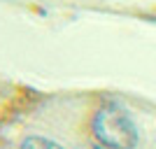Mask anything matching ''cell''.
Segmentation results:
<instances>
[{"label":"cell","instance_id":"cell-3","mask_svg":"<svg viewBox=\"0 0 156 149\" xmlns=\"http://www.w3.org/2000/svg\"><path fill=\"white\" fill-rule=\"evenodd\" d=\"M154 21H156V16H154Z\"/></svg>","mask_w":156,"mask_h":149},{"label":"cell","instance_id":"cell-1","mask_svg":"<svg viewBox=\"0 0 156 149\" xmlns=\"http://www.w3.org/2000/svg\"><path fill=\"white\" fill-rule=\"evenodd\" d=\"M91 135L100 149H135L137 126L124 105L105 103L91 117Z\"/></svg>","mask_w":156,"mask_h":149},{"label":"cell","instance_id":"cell-4","mask_svg":"<svg viewBox=\"0 0 156 149\" xmlns=\"http://www.w3.org/2000/svg\"><path fill=\"white\" fill-rule=\"evenodd\" d=\"M98 149H100V147H98Z\"/></svg>","mask_w":156,"mask_h":149},{"label":"cell","instance_id":"cell-2","mask_svg":"<svg viewBox=\"0 0 156 149\" xmlns=\"http://www.w3.org/2000/svg\"><path fill=\"white\" fill-rule=\"evenodd\" d=\"M19 149H65L63 144H58L56 140H49V137H40V135H30L21 142Z\"/></svg>","mask_w":156,"mask_h":149}]
</instances>
